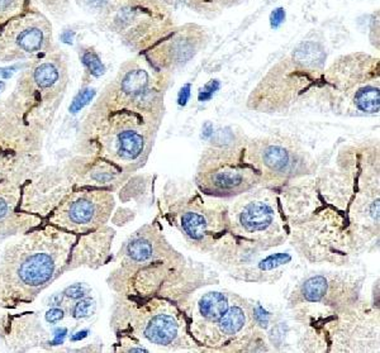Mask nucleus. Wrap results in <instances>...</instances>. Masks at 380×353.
<instances>
[{
	"label": "nucleus",
	"mask_w": 380,
	"mask_h": 353,
	"mask_svg": "<svg viewBox=\"0 0 380 353\" xmlns=\"http://www.w3.org/2000/svg\"><path fill=\"white\" fill-rule=\"evenodd\" d=\"M75 235L51 227L25 235L0 262V300L29 302L61 275Z\"/></svg>",
	"instance_id": "obj_1"
},
{
	"label": "nucleus",
	"mask_w": 380,
	"mask_h": 353,
	"mask_svg": "<svg viewBox=\"0 0 380 353\" xmlns=\"http://www.w3.org/2000/svg\"><path fill=\"white\" fill-rule=\"evenodd\" d=\"M113 196L105 192H75L59 202L50 223L68 233H88L110 218Z\"/></svg>",
	"instance_id": "obj_2"
},
{
	"label": "nucleus",
	"mask_w": 380,
	"mask_h": 353,
	"mask_svg": "<svg viewBox=\"0 0 380 353\" xmlns=\"http://www.w3.org/2000/svg\"><path fill=\"white\" fill-rule=\"evenodd\" d=\"M1 27L0 60L40 53L52 41L51 23L40 13H23Z\"/></svg>",
	"instance_id": "obj_3"
},
{
	"label": "nucleus",
	"mask_w": 380,
	"mask_h": 353,
	"mask_svg": "<svg viewBox=\"0 0 380 353\" xmlns=\"http://www.w3.org/2000/svg\"><path fill=\"white\" fill-rule=\"evenodd\" d=\"M180 323L169 311L150 314L142 324V337L156 345H171L180 336Z\"/></svg>",
	"instance_id": "obj_4"
},
{
	"label": "nucleus",
	"mask_w": 380,
	"mask_h": 353,
	"mask_svg": "<svg viewBox=\"0 0 380 353\" xmlns=\"http://www.w3.org/2000/svg\"><path fill=\"white\" fill-rule=\"evenodd\" d=\"M275 211L269 202L256 200L247 202L238 213V224L247 235L264 233L273 227Z\"/></svg>",
	"instance_id": "obj_5"
},
{
	"label": "nucleus",
	"mask_w": 380,
	"mask_h": 353,
	"mask_svg": "<svg viewBox=\"0 0 380 353\" xmlns=\"http://www.w3.org/2000/svg\"><path fill=\"white\" fill-rule=\"evenodd\" d=\"M107 146L119 160L134 161L144 152V138L134 128L122 127L112 132V138L108 140Z\"/></svg>",
	"instance_id": "obj_6"
},
{
	"label": "nucleus",
	"mask_w": 380,
	"mask_h": 353,
	"mask_svg": "<svg viewBox=\"0 0 380 353\" xmlns=\"http://www.w3.org/2000/svg\"><path fill=\"white\" fill-rule=\"evenodd\" d=\"M246 174L245 170L238 166H223L217 168L212 176L210 177L212 185L214 186L217 190L222 192H231L237 187L244 185L245 183Z\"/></svg>",
	"instance_id": "obj_7"
},
{
	"label": "nucleus",
	"mask_w": 380,
	"mask_h": 353,
	"mask_svg": "<svg viewBox=\"0 0 380 353\" xmlns=\"http://www.w3.org/2000/svg\"><path fill=\"white\" fill-rule=\"evenodd\" d=\"M229 308L226 294L220 291H212L203 295L198 303V311L204 319L217 322Z\"/></svg>",
	"instance_id": "obj_8"
},
{
	"label": "nucleus",
	"mask_w": 380,
	"mask_h": 353,
	"mask_svg": "<svg viewBox=\"0 0 380 353\" xmlns=\"http://www.w3.org/2000/svg\"><path fill=\"white\" fill-rule=\"evenodd\" d=\"M293 59L305 68H320L326 60V52L320 43H301L293 52Z\"/></svg>",
	"instance_id": "obj_9"
},
{
	"label": "nucleus",
	"mask_w": 380,
	"mask_h": 353,
	"mask_svg": "<svg viewBox=\"0 0 380 353\" xmlns=\"http://www.w3.org/2000/svg\"><path fill=\"white\" fill-rule=\"evenodd\" d=\"M149 85V75L144 70L128 71L121 81V92L129 98H141Z\"/></svg>",
	"instance_id": "obj_10"
},
{
	"label": "nucleus",
	"mask_w": 380,
	"mask_h": 353,
	"mask_svg": "<svg viewBox=\"0 0 380 353\" xmlns=\"http://www.w3.org/2000/svg\"><path fill=\"white\" fill-rule=\"evenodd\" d=\"M181 228L190 239L202 241L208 232V222L199 211H186L181 217Z\"/></svg>",
	"instance_id": "obj_11"
},
{
	"label": "nucleus",
	"mask_w": 380,
	"mask_h": 353,
	"mask_svg": "<svg viewBox=\"0 0 380 353\" xmlns=\"http://www.w3.org/2000/svg\"><path fill=\"white\" fill-rule=\"evenodd\" d=\"M220 330L225 336H235L240 333L246 323V313L240 305L229 306L220 320Z\"/></svg>",
	"instance_id": "obj_12"
},
{
	"label": "nucleus",
	"mask_w": 380,
	"mask_h": 353,
	"mask_svg": "<svg viewBox=\"0 0 380 353\" xmlns=\"http://www.w3.org/2000/svg\"><path fill=\"white\" fill-rule=\"evenodd\" d=\"M356 108L364 113H378L380 108L379 89L374 86H365L359 89L354 96Z\"/></svg>",
	"instance_id": "obj_13"
},
{
	"label": "nucleus",
	"mask_w": 380,
	"mask_h": 353,
	"mask_svg": "<svg viewBox=\"0 0 380 353\" xmlns=\"http://www.w3.org/2000/svg\"><path fill=\"white\" fill-rule=\"evenodd\" d=\"M32 77L34 83L38 85V88L51 89L55 85L59 84L61 74L59 68L55 64L43 62L34 68Z\"/></svg>",
	"instance_id": "obj_14"
},
{
	"label": "nucleus",
	"mask_w": 380,
	"mask_h": 353,
	"mask_svg": "<svg viewBox=\"0 0 380 353\" xmlns=\"http://www.w3.org/2000/svg\"><path fill=\"white\" fill-rule=\"evenodd\" d=\"M327 280L323 276H313L308 278L302 286V295L309 303H317L327 293Z\"/></svg>",
	"instance_id": "obj_15"
},
{
	"label": "nucleus",
	"mask_w": 380,
	"mask_h": 353,
	"mask_svg": "<svg viewBox=\"0 0 380 353\" xmlns=\"http://www.w3.org/2000/svg\"><path fill=\"white\" fill-rule=\"evenodd\" d=\"M264 164L274 171H283L289 166V153L283 147L270 146L264 152Z\"/></svg>",
	"instance_id": "obj_16"
},
{
	"label": "nucleus",
	"mask_w": 380,
	"mask_h": 353,
	"mask_svg": "<svg viewBox=\"0 0 380 353\" xmlns=\"http://www.w3.org/2000/svg\"><path fill=\"white\" fill-rule=\"evenodd\" d=\"M152 252V244L147 239L140 237L132 239L127 246V256L136 262H144L151 259Z\"/></svg>",
	"instance_id": "obj_17"
},
{
	"label": "nucleus",
	"mask_w": 380,
	"mask_h": 353,
	"mask_svg": "<svg viewBox=\"0 0 380 353\" xmlns=\"http://www.w3.org/2000/svg\"><path fill=\"white\" fill-rule=\"evenodd\" d=\"M25 0H0V27L25 13Z\"/></svg>",
	"instance_id": "obj_18"
},
{
	"label": "nucleus",
	"mask_w": 380,
	"mask_h": 353,
	"mask_svg": "<svg viewBox=\"0 0 380 353\" xmlns=\"http://www.w3.org/2000/svg\"><path fill=\"white\" fill-rule=\"evenodd\" d=\"M290 260H292L290 254H288V253H277V254L268 256L265 260H262L259 263V267L262 271H271V270L277 269V267L284 265V263L290 262Z\"/></svg>",
	"instance_id": "obj_19"
},
{
	"label": "nucleus",
	"mask_w": 380,
	"mask_h": 353,
	"mask_svg": "<svg viewBox=\"0 0 380 353\" xmlns=\"http://www.w3.org/2000/svg\"><path fill=\"white\" fill-rule=\"evenodd\" d=\"M14 202L13 193H0V224L7 222L9 217L12 215L14 205H16V202Z\"/></svg>",
	"instance_id": "obj_20"
},
{
	"label": "nucleus",
	"mask_w": 380,
	"mask_h": 353,
	"mask_svg": "<svg viewBox=\"0 0 380 353\" xmlns=\"http://www.w3.org/2000/svg\"><path fill=\"white\" fill-rule=\"evenodd\" d=\"M83 62H84L85 66L90 70V73L93 75L101 76L105 71L101 59L94 52H85L84 56H83Z\"/></svg>",
	"instance_id": "obj_21"
},
{
	"label": "nucleus",
	"mask_w": 380,
	"mask_h": 353,
	"mask_svg": "<svg viewBox=\"0 0 380 353\" xmlns=\"http://www.w3.org/2000/svg\"><path fill=\"white\" fill-rule=\"evenodd\" d=\"M94 311V302L92 299H83L79 303L75 304L74 309H73V315L76 319L80 318H86L89 315H92Z\"/></svg>",
	"instance_id": "obj_22"
},
{
	"label": "nucleus",
	"mask_w": 380,
	"mask_h": 353,
	"mask_svg": "<svg viewBox=\"0 0 380 353\" xmlns=\"http://www.w3.org/2000/svg\"><path fill=\"white\" fill-rule=\"evenodd\" d=\"M113 0H76V3L89 12H103L110 7Z\"/></svg>",
	"instance_id": "obj_23"
},
{
	"label": "nucleus",
	"mask_w": 380,
	"mask_h": 353,
	"mask_svg": "<svg viewBox=\"0 0 380 353\" xmlns=\"http://www.w3.org/2000/svg\"><path fill=\"white\" fill-rule=\"evenodd\" d=\"M93 96L94 90H92V89H86L83 93H80L76 96L75 101H73V104H71V107H70V110H71L73 113H76V112L83 109L85 105L93 99Z\"/></svg>",
	"instance_id": "obj_24"
},
{
	"label": "nucleus",
	"mask_w": 380,
	"mask_h": 353,
	"mask_svg": "<svg viewBox=\"0 0 380 353\" xmlns=\"http://www.w3.org/2000/svg\"><path fill=\"white\" fill-rule=\"evenodd\" d=\"M220 88V83L218 80H211L208 84L203 86L202 90L199 92V95H198V101H202V103L203 101H211L213 95L216 94V92H218Z\"/></svg>",
	"instance_id": "obj_25"
},
{
	"label": "nucleus",
	"mask_w": 380,
	"mask_h": 353,
	"mask_svg": "<svg viewBox=\"0 0 380 353\" xmlns=\"http://www.w3.org/2000/svg\"><path fill=\"white\" fill-rule=\"evenodd\" d=\"M89 287L84 284H76V285L70 286L66 289L65 294L68 295L71 299H83L88 294Z\"/></svg>",
	"instance_id": "obj_26"
},
{
	"label": "nucleus",
	"mask_w": 380,
	"mask_h": 353,
	"mask_svg": "<svg viewBox=\"0 0 380 353\" xmlns=\"http://www.w3.org/2000/svg\"><path fill=\"white\" fill-rule=\"evenodd\" d=\"M286 17H287L286 9L277 8L275 10H273L270 14L271 28H273V29H278L279 27L284 23Z\"/></svg>",
	"instance_id": "obj_27"
},
{
	"label": "nucleus",
	"mask_w": 380,
	"mask_h": 353,
	"mask_svg": "<svg viewBox=\"0 0 380 353\" xmlns=\"http://www.w3.org/2000/svg\"><path fill=\"white\" fill-rule=\"evenodd\" d=\"M190 90H192V85L186 84L179 92V95H177V104L180 107H186V103L189 101V98H190Z\"/></svg>",
	"instance_id": "obj_28"
},
{
	"label": "nucleus",
	"mask_w": 380,
	"mask_h": 353,
	"mask_svg": "<svg viewBox=\"0 0 380 353\" xmlns=\"http://www.w3.org/2000/svg\"><path fill=\"white\" fill-rule=\"evenodd\" d=\"M64 318V311L61 309H58V308H53L51 311H47L46 314V320L49 323H58L60 320Z\"/></svg>",
	"instance_id": "obj_29"
},
{
	"label": "nucleus",
	"mask_w": 380,
	"mask_h": 353,
	"mask_svg": "<svg viewBox=\"0 0 380 353\" xmlns=\"http://www.w3.org/2000/svg\"><path fill=\"white\" fill-rule=\"evenodd\" d=\"M255 315H256L257 319H260V323H262V326L268 323V314L262 311V308H257V311H256Z\"/></svg>",
	"instance_id": "obj_30"
},
{
	"label": "nucleus",
	"mask_w": 380,
	"mask_h": 353,
	"mask_svg": "<svg viewBox=\"0 0 380 353\" xmlns=\"http://www.w3.org/2000/svg\"><path fill=\"white\" fill-rule=\"evenodd\" d=\"M203 131H204V132H203V137H204V138H208V137L212 135V132H213V127H212V125H210V123H207V125L204 126V129H203Z\"/></svg>",
	"instance_id": "obj_31"
}]
</instances>
